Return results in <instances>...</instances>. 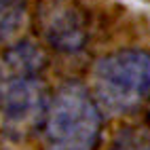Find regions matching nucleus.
Returning <instances> with one entry per match:
<instances>
[{"instance_id":"obj_8","label":"nucleus","mask_w":150,"mask_h":150,"mask_svg":"<svg viewBox=\"0 0 150 150\" xmlns=\"http://www.w3.org/2000/svg\"><path fill=\"white\" fill-rule=\"evenodd\" d=\"M144 104H146V123L150 125V95H148V99H146Z\"/></svg>"},{"instance_id":"obj_6","label":"nucleus","mask_w":150,"mask_h":150,"mask_svg":"<svg viewBox=\"0 0 150 150\" xmlns=\"http://www.w3.org/2000/svg\"><path fill=\"white\" fill-rule=\"evenodd\" d=\"M108 150H150V125H123L114 133Z\"/></svg>"},{"instance_id":"obj_3","label":"nucleus","mask_w":150,"mask_h":150,"mask_svg":"<svg viewBox=\"0 0 150 150\" xmlns=\"http://www.w3.org/2000/svg\"><path fill=\"white\" fill-rule=\"evenodd\" d=\"M36 32L57 53L78 55L89 40V19L78 0H38Z\"/></svg>"},{"instance_id":"obj_9","label":"nucleus","mask_w":150,"mask_h":150,"mask_svg":"<svg viewBox=\"0 0 150 150\" xmlns=\"http://www.w3.org/2000/svg\"><path fill=\"white\" fill-rule=\"evenodd\" d=\"M0 89H2V85H0Z\"/></svg>"},{"instance_id":"obj_7","label":"nucleus","mask_w":150,"mask_h":150,"mask_svg":"<svg viewBox=\"0 0 150 150\" xmlns=\"http://www.w3.org/2000/svg\"><path fill=\"white\" fill-rule=\"evenodd\" d=\"M25 15V0H0V40L15 34Z\"/></svg>"},{"instance_id":"obj_2","label":"nucleus","mask_w":150,"mask_h":150,"mask_svg":"<svg viewBox=\"0 0 150 150\" xmlns=\"http://www.w3.org/2000/svg\"><path fill=\"white\" fill-rule=\"evenodd\" d=\"M150 95V53L121 49L97 59L93 68V97L112 114L131 112Z\"/></svg>"},{"instance_id":"obj_1","label":"nucleus","mask_w":150,"mask_h":150,"mask_svg":"<svg viewBox=\"0 0 150 150\" xmlns=\"http://www.w3.org/2000/svg\"><path fill=\"white\" fill-rule=\"evenodd\" d=\"M40 131L49 150H97L104 112L83 83L70 81L49 97Z\"/></svg>"},{"instance_id":"obj_5","label":"nucleus","mask_w":150,"mask_h":150,"mask_svg":"<svg viewBox=\"0 0 150 150\" xmlns=\"http://www.w3.org/2000/svg\"><path fill=\"white\" fill-rule=\"evenodd\" d=\"M4 59L13 68L15 76H40L42 68L47 66V57L42 49L30 40L13 45L4 53Z\"/></svg>"},{"instance_id":"obj_4","label":"nucleus","mask_w":150,"mask_h":150,"mask_svg":"<svg viewBox=\"0 0 150 150\" xmlns=\"http://www.w3.org/2000/svg\"><path fill=\"white\" fill-rule=\"evenodd\" d=\"M47 104L49 93L40 76H15L0 89L2 121L8 131L28 133L40 129Z\"/></svg>"}]
</instances>
